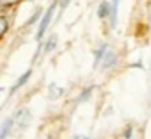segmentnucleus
I'll return each mask as SVG.
<instances>
[{
    "instance_id": "nucleus-1",
    "label": "nucleus",
    "mask_w": 151,
    "mask_h": 139,
    "mask_svg": "<svg viewBox=\"0 0 151 139\" xmlns=\"http://www.w3.org/2000/svg\"><path fill=\"white\" fill-rule=\"evenodd\" d=\"M57 7H59V0H53V2L43 11V16L39 18L37 29H36V41H37V43L45 39V34H46V30H48V27H50V23H52V20H53V14H55Z\"/></svg>"
},
{
    "instance_id": "nucleus-2",
    "label": "nucleus",
    "mask_w": 151,
    "mask_h": 139,
    "mask_svg": "<svg viewBox=\"0 0 151 139\" xmlns=\"http://www.w3.org/2000/svg\"><path fill=\"white\" fill-rule=\"evenodd\" d=\"M13 119H14V125H16L20 130H25V128L30 125V121H32V112H30V109L22 107V109H18V111L13 114Z\"/></svg>"
},
{
    "instance_id": "nucleus-3",
    "label": "nucleus",
    "mask_w": 151,
    "mask_h": 139,
    "mask_svg": "<svg viewBox=\"0 0 151 139\" xmlns=\"http://www.w3.org/2000/svg\"><path fill=\"white\" fill-rule=\"evenodd\" d=\"M117 54L114 52V50H107L105 52V55H103V59H101V62H100V68L98 70H101V72H109L110 68H114L116 64H117Z\"/></svg>"
},
{
    "instance_id": "nucleus-4",
    "label": "nucleus",
    "mask_w": 151,
    "mask_h": 139,
    "mask_svg": "<svg viewBox=\"0 0 151 139\" xmlns=\"http://www.w3.org/2000/svg\"><path fill=\"white\" fill-rule=\"evenodd\" d=\"M30 77H32V68H29L27 72H23V73L18 77V80H16V82L13 84V88L9 89V96H14V93H18V91L30 80Z\"/></svg>"
},
{
    "instance_id": "nucleus-5",
    "label": "nucleus",
    "mask_w": 151,
    "mask_h": 139,
    "mask_svg": "<svg viewBox=\"0 0 151 139\" xmlns=\"http://www.w3.org/2000/svg\"><path fill=\"white\" fill-rule=\"evenodd\" d=\"M119 4L121 0H110V14H109V27L114 30L117 27V14H119Z\"/></svg>"
},
{
    "instance_id": "nucleus-6",
    "label": "nucleus",
    "mask_w": 151,
    "mask_h": 139,
    "mask_svg": "<svg viewBox=\"0 0 151 139\" xmlns=\"http://www.w3.org/2000/svg\"><path fill=\"white\" fill-rule=\"evenodd\" d=\"M57 43H59L57 34H50L46 39H43V54H52L57 48Z\"/></svg>"
},
{
    "instance_id": "nucleus-7",
    "label": "nucleus",
    "mask_w": 151,
    "mask_h": 139,
    "mask_svg": "<svg viewBox=\"0 0 151 139\" xmlns=\"http://www.w3.org/2000/svg\"><path fill=\"white\" fill-rule=\"evenodd\" d=\"M43 11H45L43 7H36V9H34V13H32V14L27 18V22L23 23V30H25V29H30V27H34V25H37L39 18L43 16Z\"/></svg>"
},
{
    "instance_id": "nucleus-8",
    "label": "nucleus",
    "mask_w": 151,
    "mask_h": 139,
    "mask_svg": "<svg viewBox=\"0 0 151 139\" xmlns=\"http://www.w3.org/2000/svg\"><path fill=\"white\" fill-rule=\"evenodd\" d=\"M13 128H14V119H13V116H9L7 119H4L2 125H0V139L7 137L13 132Z\"/></svg>"
},
{
    "instance_id": "nucleus-9",
    "label": "nucleus",
    "mask_w": 151,
    "mask_h": 139,
    "mask_svg": "<svg viewBox=\"0 0 151 139\" xmlns=\"http://www.w3.org/2000/svg\"><path fill=\"white\" fill-rule=\"evenodd\" d=\"M64 96V88H60V86H57V84H50L48 86V100H59V98H62Z\"/></svg>"
},
{
    "instance_id": "nucleus-10",
    "label": "nucleus",
    "mask_w": 151,
    "mask_h": 139,
    "mask_svg": "<svg viewBox=\"0 0 151 139\" xmlns=\"http://www.w3.org/2000/svg\"><path fill=\"white\" fill-rule=\"evenodd\" d=\"M98 18L100 20H107L109 14H110V0H101L98 4Z\"/></svg>"
},
{
    "instance_id": "nucleus-11",
    "label": "nucleus",
    "mask_w": 151,
    "mask_h": 139,
    "mask_svg": "<svg viewBox=\"0 0 151 139\" xmlns=\"http://www.w3.org/2000/svg\"><path fill=\"white\" fill-rule=\"evenodd\" d=\"M107 50H109V45H107V43L100 45V48L94 50V62H93V68H94V70L100 68V62H101V59H103V55H105Z\"/></svg>"
},
{
    "instance_id": "nucleus-12",
    "label": "nucleus",
    "mask_w": 151,
    "mask_h": 139,
    "mask_svg": "<svg viewBox=\"0 0 151 139\" xmlns=\"http://www.w3.org/2000/svg\"><path fill=\"white\" fill-rule=\"evenodd\" d=\"M9 18L7 14H0V39H2L7 32H9Z\"/></svg>"
},
{
    "instance_id": "nucleus-13",
    "label": "nucleus",
    "mask_w": 151,
    "mask_h": 139,
    "mask_svg": "<svg viewBox=\"0 0 151 139\" xmlns=\"http://www.w3.org/2000/svg\"><path fill=\"white\" fill-rule=\"evenodd\" d=\"M93 91H94V88L93 86H89V88H86L80 95H78V98H77V104H82V102H87L89 98H91V95H93Z\"/></svg>"
},
{
    "instance_id": "nucleus-14",
    "label": "nucleus",
    "mask_w": 151,
    "mask_h": 139,
    "mask_svg": "<svg viewBox=\"0 0 151 139\" xmlns=\"http://www.w3.org/2000/svg\"><path fill=\"white\" fill-rule=\"evenodd\" d=\"M22 2V0H0V6H6V7H9V9H13L14 6H18Z\"/></svg>"
},
{
    "instance_id": "nucleus-15",
    "label": "nucleus",
    "mask_w": 151,
    "mask_h": 139,
    "mask_svg": "<svg viewBox=\"0 0 151 139\" xmlns=\"http://www.w3.org/2000/svg\"><path fill=\"white\" fill-rule=\"evenodd\" d=\"M132 135H133V127H132V125H126L124 130H123V137H124V139H130Z\"/></svg>"
},
{
    "instance_id": "nucleus-16",
    "label": "nucleus",
    "mask_w": 151,
    "mask_h": 139,
    "mask_svg": "<svg viewBox=\"0 0 151 139\" xmlns=\"http://www.w3.org/2000/svg\"><path fill=\"white\" fill-rule=\"evenodd\" d=\"M69 2H71V0H59V7H62V9H64V7H68V4H69Z\"/></svg>"
},
{
    "instance_id": "nucleus-17",
    "label": "nucleus",
    "mask_w": 151,
    "mask_h": 139,
    "mask_svg": "<svg viewBox=\"0 0 151 139\" xmlns=\"http://www.w3.org/2000/svg\"><path fill=\"white\" fill-rule=\"evenodd\" d=\"M0 91H2V88H0Z\"/></svg>"
},
{
    "instance_id": "nucleus-18",
    "label": "nucleus",
    "mask_w": 151,
    "mask_h": 139,
    "mask_svg": "<svg viewBox=\"0 0 151 139\" xmlns=\"http://www.w3.org/2000/svg\"><path fill=\"white\" fill-rule=\"evenodd\" d=\"M137 2H139V0H137Z\"/></svg>"
},
{
    "instance_id": "nucleus-19",
    "label": "nucleus",
    "mask_w": 151,
    "mask_h": 139,
    "mask_svg": "<svg viewBox=\"0 0 151 139\" xmlns=\"http://www.w3.org/2000/svg\"><path fill=\"white\" fill-rule=\"evenodd\" d=\"M149 2H151V0H149Z\"/></svg>"
}]
</instances>
